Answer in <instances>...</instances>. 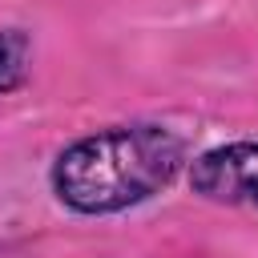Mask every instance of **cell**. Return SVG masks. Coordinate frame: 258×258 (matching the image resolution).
<instances>
[{"instance_id":"1","label":"cell","mask_w":258,"mask_h":258,"mask_svg":"<svg viewBox=\"0 0 258 258\" xmlns=\"http://www.w3.org/2000/svg\"><path fill=\"white\" fill-rule=\"evenodd\" d=\"M185 161L177 133L121 125L73 141L52 161V189L77 214H117L165 189Z\"/></svg>"},{"instance_id":"2","label":"cell","mask_w":258,"mask_h":258,"mask_svg":"<svg viewBox=\"0 0 258 258\" xmlns=\"http://www.w3.org/2000/svg\"><path fill=\"white\" fill-rule=\"evenodd\" d=\"M189 181L210 202L258 206V141H230L202 153L189 169Z\"/></svg>"},{"instance_id":"3","label":"cell","mask_w":258,"mask_h":258,"mask_svg":"<svg viewBox=\"0 0 258 258\" xmlns=\"http://www.w3.org/2000/svg\"><path fill=\"white\" fill-rule=\"evenodd\" d=\"M28 77V32L4 28L0 32V93L20 89Z\"/></svg>"}]
</instances>
